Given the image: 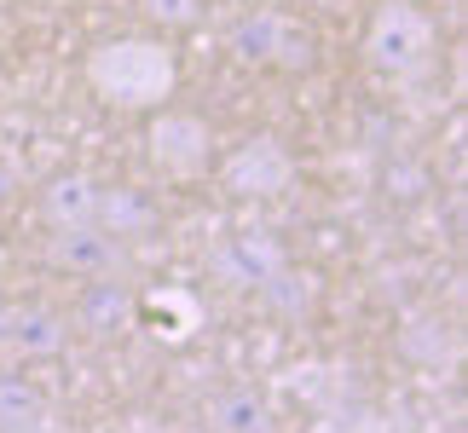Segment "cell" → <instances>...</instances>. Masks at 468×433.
<instances>
[{"instance_id":"cell-1","label":"cell","mask_w":468,"mask_h":433,"mask_svg":"<svg viewBox=\"0 0 468 433\" xmlns=\"http://www.w3.org/2000/svg\"><path fill=\"white\" fill-rule=\"evenodd\" d=\"M99 76L111 81V93H122L128 104H145L156 93H168V81H174V58L162 47H104V58H99Z\"/></svg>"}]
</instances>
